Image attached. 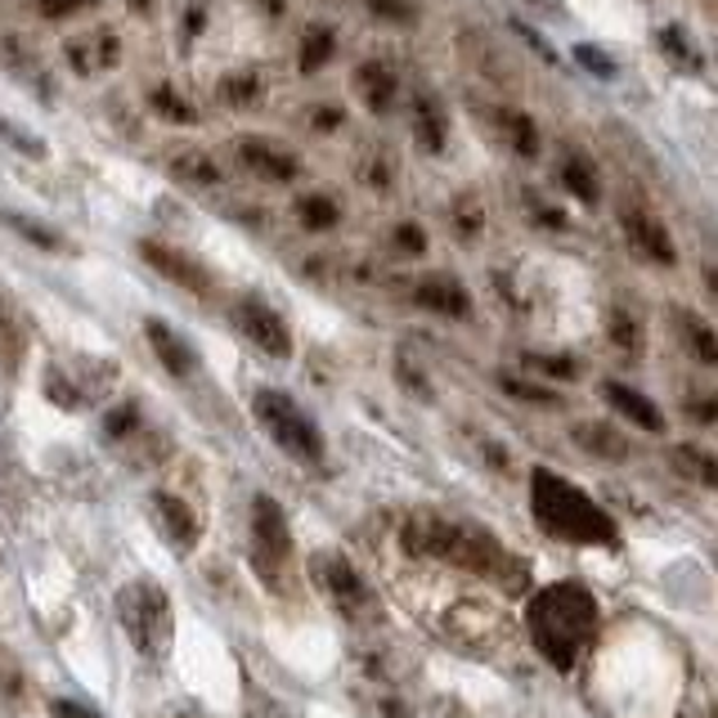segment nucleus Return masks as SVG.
I'll return each mask as SVG.
<instances>
[{
  "label": "nucleus",
  "instance_id": "obj_31",
  "mask_svg": "<svg viewBox=\"0 0 718 718\" xmlns=\"http://www.w3.org/2000/svg\"><path fill=\"white\" fill-rule=\"evenodd\" d=\"M149 103H153L158 117H167V122H176V127H193L198 122V108L176 86H153L149 90Z\"/></svg>",
  "mask_w": 718,
  "mask_h": 718
},
{
  "label": "nucleus",
  "instance_id": "obj_14",
  "mask_svg": "<svg viewBox=\"0 0 718 718\" xmlns=\"http://www.w3.org/2000/svg\"><path fill=\"white\" fill-rule=\"evenodd\" d=\"M490 122H495V136L521 158V162H535L539 153H544V136H539V122L530 112H521V108H512V103H499V108H490Z\"/></svg>",
  "mask_w": 718,
  "mask_h": 718
},
{
  "label": "nucleus",
  "instance_id": "obj_44",
  "mask_svg": "<svg viewBox=\"0 0 718 718\" xmlns=\"http://www.w3.org/2000/svg\"><path fill=\"white\" fill-rule=\"evenodd\" d=\"M68 59H72V72H77V77H90V72H94V63H90V59H94V41H90V46H86V41H72V46H68Z\"/></svg>",
  "mask_w": 718,
  "mask_h": 718
},
{
  "label": "nucleus",
  "instance_id": "obj_39",
  "mask_svg": "<svg viewBox=\"0 0 718 718\" xmlns=\"http://www.w3.org/2000/svg\"><path fill=\"white\" fill-rule=\"evenodd\" d=\"M682 413L696 418V422H705V427H714L718 422V391H691L682 400Z\"/></svg>",
  "mask_w": 718,
  "mask_h": 718
},
{
  "label": "nucleus",
  "instance_id": "obj_22",
  "mask_svg": "<svg viewBox=\"0 0 718 718\" xmlns=\"http://www.w3.org/2000/svg\"><path fill=\"white\" fill-rule=\"evenodd\" d=\"M602 400L620 413V418H629L634 427H647V431H665V418H660V409H656V400H647L642 391H634V387H625V382H602Z\"/></svg>",
  "mask_w": 718,
  "mask_h": 718
},
{
  "label": "nucleus",
  "instance_id": "obj_47",
  "mask_svg": "<svg viewBox=\"0 0 718 718\" xmlns=\"http://www.w3.org/2000/svg\"><path fill=\"white\" fill-rule=\"evenodd\" d=\"M512 28H517V32H521V37H526V41H530V46H535V50H539V54H544L548 63H557V50H552V46H548V41H544L539 32H530L526 23H512Z\"/></svg>",
  "mask_w": 718,
  "mask_h": 718
},
{
  "label": "nucleus",
  "instance_id": "obj_25",
  "mask_svg": "<svg viewBox=\"0 0 718 718\" xmlns=\"http://www.w3.org/2000/svg\"><path fill=\"white\" fill-rule=\"evenodd\" d=\"M332 59H337V32H332L328 23H310V28L301 32V41H297V68H301L306 77H315V72H323Z\"/></svg>",
  "mask_w": 718,
  "mask_h": 718
},
{
  "label": "nucleus",
  "instance_id": "obj_5",
  "mask_svg": "<svg viewBox=\"0 0 718 718\" xmlns=\"http://www.w3.org/2000/svg\"><path fill=\"white\" fill-rule=\"evenodd\" d=\"M252 413L261 422V431L297 462H323V431L315 427V418L288 396V391H257L252 396Z\"/></svg>",
  "mask_w": 718,
  "mask_h": 718
},
{
  "label": "nucleus",
  "instance_id": "obj_50",
  "mask_svg": "<svg viewBox=\"0 0 718 718\" xmlns=\"http://www.w3.org/2000/svg\"><path fill=\"white\" fill-rule=\"evenodd\" d=\"M700 283H705V292H709L714 306H718V266H705V270H700Z\"/></svg>",
  "mask_w": 718,
  "mask_h": 718
},
{
  "label": "nucleus",
  "instance_id": "obj_49",
  "mask_svg": "<svg viewBox=\"0 0 718 718\" xmlns=\"http://www.w3.org/2000/svg\"><path fill=\"white\" fill-rule=\"evenodd\" d=\"M257 10H261L266 19H283V14H288V0H257Z\"/></svg>",
  "mask_w": 718,
  "mask_h": 718
},
{
  "label": "nucleus",
  "instance_id": "obj_45",
  "mask_svg": "<svg viewBox=\"0 0 718 718\" xmlns=\"http://www.w3.org/2000/svg\"><path fill=\"white\" fill-rule=\"evenodd\" d=\"M94 59H99L103 68H117V59H122V46H117L112 32H99V37H94Z\"/></svg>",
  "mask_w": 718,
  "mask_h": 718
},
{
  "label": "nucleus",
  "instance_id": "obj_21",
  "mask_svg": "<svg viewBox=\"0 0 718 718\" xmlns=\"http://www.w3.org/2000/svg\"><path fill=\"white\" fill-rule=\"evenodd\" d=\"M28 359V328L19 319V306L0 292V373L14 378Z\"/></svg>",
  "mask_w": 718,
  "mask_h": 718
},
{
  "label": "nucleus",
  "instance_id": "obj_43",
  "mask_svg": "<svg viewBox=\"0 0 718 718\" xmlns=\"http://www.w3.org/2000/svg\"><path fill=\"white\" fill-rule=\"evenodd\" d=\"M365 180H369V189H391L396 171H391L387 158H369V162H365Z\"/></svg>",
  "mask_w": 718,
  "mask_h": 718
},
{
  "label": "nucleus",
  "instance_id": "obj_29",
  "mask_svg": "<svg viewBox=\"0 0 718 718\" xmlns=\"http://www.w3.org/2000/svg\"><path fill=\"white\" fill-rule=\"evenodd\" d=\"M607 341H611L625 359H638V355H642V323L634 319V310H625V306H611V310H607Z\"/></svg>",
  "mask_w": 718,
  "mask_h": 718
},
{
  "label": "nucleus",
  "instance_id": "obj_46",
  "mask_svg": "<svg viewBox=\"0 0 718 718\" xmlns=\"http://www.w3.org/2000/svg\"><path fill=\"white\" fill-rule=\"evenodd\" d=\"M103 431H108V436H127V431H136V405H122L117 413H108Z\"/></svg>",
  "mask_w": 718,
  "mask_h": 718
},
{
  "label": "nucleus",
  "instance_id": "obj_16",
  "mask_svg": "<svg viewBox=\"0 0 718 718\" xmlns=\"http://www.w3.org/2000/svg\"><path fill=\"white\" fill-rule=\"evenodd\" d=\"M409 117H413V144L422 153H445L449 144V112L440 103L436 90H418L413 103H409Z\"/></svg>",
  "mask_w": 718,
  "mask_h": 718
},
{
  "label": "nucleus",
  "instance_id": "obj_40",
  "mask_svg": "<svg viewBox=\"0 0 718 718\" xmlns=\"http://www.w3.org/2000/svg\"><path fill=\"white\" fill-rule=\"evenodd\" d=\"M341 127H346V108H332V103L310 108V131H319V136H337Z\"/></svg>",
  "mask_w": 718,
  "mask_h": 718
},
{
  "label": "nucleus",
  "instance_id": "obj_26",
  "mask_svg": "<svg viewBox=\"0 0 718 718\" xmlns=\"http://www.w3.org/2000/svg\"><path fill=\"white\" fill-rule=\"evenodd\" d=\"M669 462L687 476V481H696V486H705V490H718V458H714L709 449H700V445H678V449H669Z\"/></svg>",
  "mask_w": 718,
  "mask_h": 718
},
{
  "label": "nucleus",
  "instance_id": "obj_7",
  "mask_svg": "<svg viewBox=\"0 0 718 718\" xmlns=\"http://www.w3.org/2000/svg\"><path fill=\"white\" fill-rule=\"evenodd\" d=\"M620 233H625L629 252L642 266H656V270H674L678 266L674 233H669V225L647 202H620Z\"/></svg>",
  "mask_w": 718,
  "mask_h": 718
},
{
  "label": "nucleus",
  "instance_id": "obj_18",
  "mask_svg": "<svg viewBox=\"0 0 718 718\" xmlns=\"http://www.w3.org/2000/svg\"><path fill=\"white\" fill-rule=\"evenodd\" d=\"M557 180H561V189L579 202V207H597L602 202V176H597V167L579 153V149H561V158H557Z\"/></svg>",
  "mask_w": 718,
  "mask_h": 718
},
{
  "label": "nucleus",
  "instance_id": "obj_35",
  "mask_svg": "<svg viewBox=\"0 0 718 718\" xmlns=\"http://www.w3.org/2000/svg\"><path fill=\"white\" fill-rule=\"evenodd\" d=\"M369 14L382 23H396V28H413L422 19V6L418 0H369Z\"/></svg>",
  "mask_w": 718,
  "mask_h": 718
},
{
  "label": "nucleus",
  "instance_id": "obj_2",
  "mask_svg": "<svg viewBox=\"0 0 718 718\" xmlns=\"http://www.w3.org/2000/svg\"><path fill=\"white\" fill-rule=\"evenodd\" d=\"M530 508H535V521L557 535V539H570V544H607L616 530H611V517L597 508L584 490H575L566 476L539 467L530 476Z\"/></svg>",
  "mask_w": 718,
  "mask_h": 718
},
{
  "label": "nucleus",
  "instance_id": "obj_42",
  "mask_svg": "<svg viewBox=\"0 0 718 718\" xmlns=\"http://www.w3.org/2000/svg\"><path fill=\"white\" fill-rule=\"evenodd\" d=\"M207 32V0H189L185 10V41H198Z\"/></svg>",
  "mask_w": 718,
  "mask_h": 718
},
{
  "label": "nucleus",
  "instance_id": "obj_32",
  "mask_svg": "<svg viewBox=\"0 0 718 718\" xmlns=\"http://www.w3.org/2000/svg\"><path fill=\"white\" fill-rule=\"evenodd\" d=\"M521 365L530 369V373H539V382H575L579 378V359H570V355H521Z\"/></svg>",
  "mask_w": 718,
  "mask_h": 718
},
{
  "label": "nucleus",
  "instance_id": "obj_1",
  "mask_svg": "<svg viewBox=\"0 0 718 718\" xmlns=\"http://www.w3.org/2000/svg\"><path fill=\"white\" fill-rule=\"evenodd\" d=\"M405 548L413 557H436V561H449V566H462V570H476V575H508L517 570L512 557L499 548L495 535L476 530V526H462V521H445V517H413L405 530H400Z\"/></svg>",
  "mask_w": 718,
  "mask_h": 718
},
{
  "label": "nucleus",
  "instance_id": "obj_10",
  "mask_svg": "<svg viewBox=\"0 0 718 718\" xmlns=\"http://www.w3.org/2000/svg\"><path fill=\"white\" fill-rule=\"evenodd\" d=\"M252 557L266 570V579H275V570H283L292 561V530L288 517L275 499L257 495L252 499Z\"/></svg>",
  "mask_w": 718,
  "mask_h": 718
},
{
  "label": "nucleus",
  "instance_id": "obj_6",
  "mask_svg": "<svg viewBox=\"0 0 718 718\" xmlns=\"http://www.w3.org/2000/svg\"><path fill=\"white\" fill-rule=\"evenodd\" d=\"M310 570H315L319 588L328 592V602H332L346 620H369V616L378 611L373 588L365 584V575H359L341 552H319V557L310 561Z\"/></svg>",
  "mask_w": 718,
  "mask_h": 718
},
{
  "label": "nucleus",
  "instance_id": "obj_34",
  "mask_svg": "<svg viewBox=\"0 0 718 718\" xmlns=\"http://www.w3.org/2000/svg\"><path fill=\"white\" fill-rule=\"evenodd\" d=\"M499 387L508 391V396H517V400H526V405H561V396L552 391V387H544V382H535V378H512V373H499Z\"/></svg>",
  "mask_w": 718,
  "mask_h": 718
},
{
  "label": "nucleus",
  "instance_id": "obj_15",
  "mask_svg": "<svg viewBox=\"0 0 718 718\" xmlns=\"http://www.w3.org/2000/svg\"><path fill=\"white\" fill-rule=\"evenodd\" d=\"M144 337H149V346H153V355H158V365H162L171 378L189 382V378L198 373V355H193V346H189L171 323L144 319Z\"/></svg>",
  "mask_w": 718,
  "mask_h": 718
},
{
  "label": "nucleus",
  "instance_id": "obj_8",
  "mask_svg": "<svg viewBox=\"0 0 718 718\" xmlns=\"http://www.w3.org/2000/svg\"><path fill=\"white\" fill-rule=\"evenodd\" d=\"M233 328L243 332L261 355H270V359H292V328H288V319L261 297V292H243L233 301Z\"/></svg>",
  "mask_w": 718,
  "mask_h": 718
},
{
  "label": "nucleus",
  "instance_id": "obj_38",
  "mask_svg": "<svg viewBox=\"0 0 718 718\" xmlns=\"http://www.w3.org/2000/svg\"><path fill=\"white\" fill-rule=\"evenodd\" d=\"M94 6H99V0H37V14L46 23H68V19H77V14L94 10Z\"/></svg>",
  "mask_w": 718,
  "mask_h": 718
},
{
  "label": "nucleus",
  "instance_id": "obj_11",
  "mask_svg": "<svg viewBox=\"0 0 718 718\" xmlns=\"http://www.w3.org/2000/svg\"><path fill=\"white\" fill-rule=\"evenodd\" d=\"M233 158L248 176H257L266 185H292L301 176V158L288 144H275V140H261V136H238Z\"/></svg>",
  "mask_w": 718,
  "mask_h": 718
},
{
  "label": "nucleus",
  "instance_id": "obj_36",
  "mask_svg": "<svg viewBox=\"0 0 718 718\" xmlns=\"http://www.w3.org/2000/svg\"><path fill=\"white\" fill-rule=\"evenodd\" d=\"M391 252L396 257H427V229L418 225V220H400L396 229H391Z\"/></svg>",
  "mask_w": 718,
  "mask_h": 718
},
{
  "label": "nucleus",
  "instance_id": "obj_19",
  "mask_svg": "<svg viewBox=\"0 0 718 718\" xmlns=\"http://www.w3.org/2000/svg\"><path fill=\"white\" fill-rule=\"evenodd\" d=\"M669 323H674V332H678V341H682V350L696 359V365H705V369H718V332L696 315V310H687V306H674L669 310Z\"/></svg>",
  "mask_w": 718,
  "mask_h": 718
},
{
  "label": "nucleus",
  "instance_id": "obj_51",
  "mask_svg": "<svg viewBox=\"0 0 718 718\" xmlns=\"http://www.w3.org/2000/svg\"><path fill=\"white\" fill-rule=\"evenodd\" d=\"M530 6H539V10H548V14H561V0H530Z\"/></svg>",
  "mask_w": 718,
  "mask_h": 718
},
{
  "label": "nucleus",
  "instance_id": "obj_12",
  "mask_svg": "<svg viewBox=\"0 0 718 718\" xmlns=\"http://www.w3.org/2000/svg\"><path fill=\"white\" fill-rule=\"evenodd\" d=\"M409 297H413L418 310H427V315H436V319H471V292H467L453 275H445V270L422 275V279L413 283Z\"/></svg>",
  "mask_w": 718,
  "mask_h": 718
},
{
  "label": "nucleus",
  "instance_id": "obj_37",
  "mask_svg": "<svg viewBox=\"0 0 718 718\" xmlns=\"http://www.w3.org/2000/svg\"><path fill=\"white\" fill-rule=\"evenodd\" d=\"M0 140H6L10 149H19L23 158H32V162H46V153H50V149H46V144H41L32 131H28V127L10 122V117H0Z\"/></svg>",
  "mask_w": 718,
  "mask_h": 718
},
{
  "label": "nucleus",
  "instance_id": "obj_24",
  "mask_svg": "<svg viewBox=\"0 0 718 718\" xmlns=\"http://www.w3.org/2000/svg\"><path fill=\"white\" fill-rule=\"evenodd\" d=\"M162 162H167V171H171L180 185H193V189H211V185H220V167H216V158H211V153H202V149H193V144L171 149Z\"/></svg>",
  "mask_w": 718,
  "mask_h": 718
},
{
  "label": "nucleus",
  "instance_id": "obj_28",
  "mask_svg": "<svg viewBox=\"0 0 718 718\" xmlns=\"http://www.w3.org/2000/svg\"><path fill=\"white\" fill-rule=\"evenodd\" d=\"M297 220L310 233H332L341 225V202L332 193H301L297 198Z\"/></svg>",
  "mask_w": 718,
  "mask_h": 718
},
{
  "label": "nucleus",
  "instance_id": "obj_27",
  "mask_svg": "<svg viewBox=\"0 0 718 718\" xmlns=\"http://www.w3.org/2000/svg\"><path fill=\"white\" fill-rule=\"evenodd\" d=\"M575 440H579L592 458H616V462L629 458V440H625L611 422H579V427H575Z\"/></svg>",
  "mask_w": 718,
  "mask_h": 718
},
{
  "label": "nucleus",
  "instance_id": "obj_41",
  "mask_svg": "<svg viewBox=\"0 0 718 718\" xmlns=\"http://www.w3.org/2000/svg\"><path fill=\"white\" fill-rule=\"evenodd\" d=\"M575 59H579L588 72H597V77H616V63H611L602 50H592V46H575Z\"/></svg>",
  "mask_w": 718,
  "mask_h": 718
},
{
  "label": "nucleus",
  "instance_id": "obj_9",
  "mask_svg": "<svg viewBox=\"0 0 718 718\" xmlns=\"http://www.w3.org/2000/svg\"><path fill=\"white\" fill-rule=\"evenodd\" d=\"M140 261H144L153 275H162L167 283L185 288L189 297H216V275H211L193 252H185V248H176V243H162V238H144V243H140Z\"/></svg>",
  "mask_w": 718,
  "mask_h": 718
},
{
  "label": "nucleus",
  "instance_id": "obj_17",
  "mask_svg": "<svg viewBox=\"0 0 718 718\" xmlns=\"http://www.w3.org/2000/svg\"><path fill=\"white\" fill-rule=\"evenodd\" d=\"M216 94H220V103H225V108H233V112H252V108H261V103H266V94H270V77H266V68H257V63L229 68V72L216 81Z\"/></svg>",
  "mask_w": 718,
  "mask_h": 718
},
{
  "label": "nucleus",
  "instance_id": "obj_30",
  "mask_svg": "<svg viewBox=\"0 0 718 718\" xmlns=\"http://www.w3.org/2000/svg\"><path fill=\"white\" fill-rule=\"evenodd\" d=\"M449 225H453V233H458V243H476V238L486 233V207L476 202L471 193H462V198H453V207H449Z\"/></svg>",
  "mask_w": 718,
  "mask_h": 718
},
{
  "label": "nucleus",
  "instance_id": "obj_48",
  "mask_svg": "<svg viewBox=\"0 0 718 718\" xmlns=\"http://www.w3.org/2000/svg\"><path fill=\"white\" fill-rule=\"evenodd\" d=\"M54 718H99V714H90V709H81L72 700H54Z\"/></svg>",
  "mask_w": 718,
  "mask_h": 718
},
{
  "label": "nucleus",
  "instance_id": "obj_13",
  "mask_svg": "<svg viewBox=\"0 0 718 718\" xmlns=\"http://www.w3.org/2000/svg\"><path fill=\"white\" fill-rule=\"evenodd\" d=\"M355 94L359 103H365L373 117H387L396 112L400 103V72L387 63V59H365V63H355Z\"/></svg>",
  "mask_w": 718,
  "mask_h": 718
},
{
  "label": "nucleus",
  "instance_id": "obj_20",
  "mask_svg": "<svg viewBox=\"0 0 718 718\" xmlns=\"http://www.w3.org/2000/svg\"><path fill=\"white\" fill-rule=\"evenodd\" d=\"M153 517H158V530H162L180 552H189V548L198 544V517H193V508H189L185 499L158 490V495H153Z\"/></svg>",
  "mask_w": 718,
  "mask_h": 718
},
{
  "label": "nucleus",
  "instance_id": "obj_52",
  "mask_svg": "<svg viewBox=\"0 0 718 718\" xmlns=\"http://www.w3.org/2000/svg\"><path fill=\"white\" fill-rule=\"evenodd\" d=\"M149 6H153V0H131V10H140V14H144Z\"/></svg>",
  "mask_w": 718,
  "mask_h": 718
},
{
  "label": "nucleus",
  "instance_id": "obj_33",
  "mask_svg": "<svg viewBox=\"0 0 718 718\" xmlns=\"http://www.w3.org/2000/svg\"><path fill=\"white\" fill-rule=\"evenodd\" d=\"M660 50L669 54V63L674 68H687V72H700V54H696V46L682 37V28H660Z\"/></svg>",
  "mask_w": 718,
  "mask_h": 718
},
{
  "label": "nucleus",
  "instance_id": "obj_3",
  "mask_svg": "<svg viewBox=\"0 0 718 718\" xmlns=\"http://www.w3.org/2000/svg\"><path fill=\"white\" fill-rule=\"evenodd\" d=\"M592 625V607L588 597L575 588V584H552L535 597L530 607V629H535V642L544 647V656H552L557 665H570L575 656V642L588 634Z\"/></svg>",
  "mask_w": 718,
  "mask_h": 718
},
{
  "label": "nucleus",
  "instance_id": "obj_23",
  "mask_svg": "<svg viewBox=\"0 0 718 718\" xmlns=\"http://www.w3.org/2000/svg\"><path fill=\"white\" fill-rule=\"evenodd\" d=\"M0 225L6 229H14L23 243H32V248H41V252H54V257H72V243L59 233V229H50L46 220H37V216H28V211H10V207H0Z\"/></svg>",
  "mask_w": 718,
  "mask_h": 718
},
{
  "label": "nucleus",
  "instance_id": "obj_4",
  "mask_svg": "<svg viewBox=\"0 0 718 718\" xmlns=\"http://www.w3.org/2000/svg\"><path fill=\"white\" fill-rule=\"evenodd\" d=\"M117 620L144 660L167 656L171 647V597L153 579H136L117 592Z\"/></svg>",
  "mask_w": 718,
  "mask_h": 718
}]
</instances>
